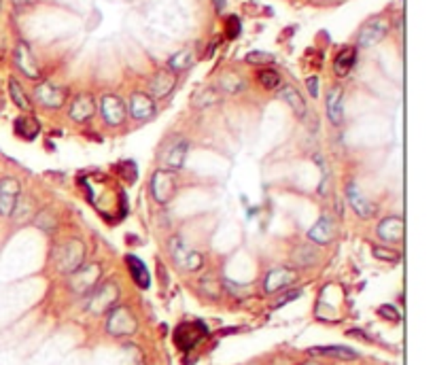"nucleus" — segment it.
<instances>
[{"mask_svg":"<svg viewBox=\"0 0 435 365\" xmlns=\"http://www.w3.org/2000/svg\"><path fill=\"white\" fill-rule=\"evenodd\" d=\"M85 259V247L81 240H68L64 242L55 253V266L62 274H72L83 266Z\"/></svg>","mask_w":435,"mask_h":365,"instance_id":"nucleus-1","label":"nucleus"},{"mask_svg":"<svg viewBox=\"0 0 435 365\" xmlns=\"http://www.w3.org/2000/svg\"><path fill=\"white\" fill-rule=\"evenodd\" d=\"M138 327L136 317L125 308V306H115L108 310V321H106V332L115 338H125L132 336Z\"/></svg>","mask_w":435,"mask_h":365,"instance_id":"nucleus-2","label":"nucleus"},{"mask_svg":"<svg viewBox=\"0 0 435 365\" xmlns=\"http://www.w3.org/2000/svg\"><path fill=\"white\" fill-rule=\"evenodd\" d=\"M208 336V330L202 321H187L174 330V344L181 351H191Z\"/></svg>","mask_w":435,"mask_h":365,"instance_id":"nucleus-3","label":"nucleus"},{"mask_svg":"<svg viewBox=\"0 0 435 365\" xmlns=\"http://www.w3.org/2000/svg\"><path fill=\"white\" fill-rule=\"evenodd\" d=\"M151 191H153V198L159 202V204H168L176 191H179V181H176V174L170 172V170H157L151 179Z\"/></svg>","mask_w":435,"mask_h":365,"instance_id":"nucleus-4","label":"nucleus"},{"mask_svg":"<svg viewBox=\"0 0 435 365\" xmlns=\"http://www.w3.org/2000/svg\"><path fill=\"white\" fill-rule=\"evenodd\" d=\"M170 253H172L174 264H176L179 268L187 270V272H196V270H200V268H202V264H204L202 253H198V251L189 249V247H187V245H185L181 238H174V240H172Z\"/></svg>","mask_w":435,"mask_h":365,"instance_id":"nucleus-5","label":"nucleus"},{"mask_svg":"<svg viewBox=\"0 0 435 365\" xmlns=\"http://www.w3.org/2000/svg\"><path fill=\"white\" fill-rule=\"evenodd\" d=\"M119 298V287L115 283H106L102 287H96L91 291V298H89V313L91 315H102V313H108L111 308H115V302Z\"/></svg>","mask_w":435,"mask_h":365,"instance_id":"nucleus-6","label":"nucleus"},{"mask_svg":"<svg viewBox=\"0 0 435 365\" xmlns=\"http://www.w3.org/2000/svg\"><path fill=\"white\" fill-rule=\"evenodd\" d=\"M389 34V21L385 17H372L361 30H359V36H357V45L368 49V47H374L378 45L380 40H385V36Z\"/></svg>","mask_w":435,"mask_h":365,"instance_id":"nucleus-7","label":"nucleus"},{"mask_svg":"<svg viewBox=\"0 0 435 365\" xmlns=\"http://www.w3.org/2000/svg\"><path fill=\"white\" fill-rule=\"evenodd\" d=\"M13 62L19 68V72L26 74L28 79H40V66H38V62H36V57H34L28 43H23V40L17 43V47L13 51Z\"/></svg>","mask_w":435,"mask_h":365,"instance_id":"nucleus-8","label":"nucleus"},{"mask_svg":"<svg viewBox=\"0 0 435 365\" xmlns=\"http://www.w3.org/2000/svg\"><path fill=\"white\" fill-rule=\"evenodd\" d=\"M100 274H102V270H100L98 264H91V266H85V268L81 266L79 270H74V272L70 274V287H72V291H77V293H89V291H94L96 285H98Z\"/></svg>","mask_w":435,"mask_h":365,"instance_id":"nucleus-9","label":"nucleus"},{"mask_svg":"<svg viewBox=\"0 0 435 365\" xmlns=\"http://www.w3.org/2000/svg\"><path fill=\"white\" fill-rule=\"evenodd\" d=\"M19 191H21V185L17 179L13 176L0 179V217H11L15 213Z\"/></svg>","mask_w":435,"mask_h":365,"instance_id":"nucleus-10","label":"nucleus"},{"mask_svg":"<svg viewBox=\"0 0 435 365\" xmlns=\"http://www.w3.org/2000/svg\"><path fill=\"white\" fill-rule=\"evenodd\" d=\"M100 111H102V117H104L106 125H113V128L121 125L125 121V115H128V108H125L123 100L119 96H115V94L102 96Z\"/></svg>","mask_w":435,"mask_h":365,"instance_id":"nucleus-11","label":"nucleus"},{"mask_svg":"<svg viewBox=\"0 0 435 365\" xmlns=\"http://www.w3.org/2000/svg\"><path fill=\"white\" fill-rule=\"evenodd\" d=\"M34 98L47 108H60L66 102V89H62V87H57V85H53L49 81H43V83L36 85Z\"/></svg>","mask_w":435,"mask_h":365,"instance_id":"nucleus-12","label":"nucleus"},{"mask_svg":"<svg viewBox=\"0 0 435 365\" xmlns=\"http://www.w3.org/2000/svg\"><path fill=\"white\" fill-rule=\"evenodd\" d=\"M295 279H298V274H295L293 270H289V268H274V270H270V272L266 274V279H264V291L272 296V293L283 291V289H287L289 285H293Z\"/></svg>","mask_w":435,"mask_h":365,"instance_id":"nucleus-13","label":"nucleus"},{"mask_svg":"<svg viewBox=\"0 0 435 365\" xmlns=\"http://www.w3.org/2000/svg\"><path fill=\"white\" fill-rule=\"evenodd\" d=\"M187 151H189L187 140H176V142H172V145L166 149V153L162 155V170H170V172L181 170L183 164H185Z\"/></svg>","mask_w":435,"mask_h":365,"instance_id":"nucleus-14","label":"nucleus"},{"mask_svg":"<svg viewBox=\"0 0 435 365\" xmlns=\"http://www.w3.org/2000/svg\"><path fill=\"white\" fill-rule=\"evenodd\" d=\"M176 85V74L170 70V68H164V70H157L155 77L151 79L149 83V91L153 98H166Z\"/></svg>","mask_w":435,"mask_h":365,"instance_id":"nucleus-15","label":"nucleus"},{"mask_svg":"<svg viewBox=\"0 0 435 365\" xmlns=\"http://www.w3.org/2000/svg\"><path fill=\"white\" fill-rule=\"evenodd\" d=\"M96 113V100L89 94H79L70 104V119L77 123H85Z\"/></svg>","mask_w":435,"mask_h":365,"instance_id":"nucleus-16","label":"nucleus"},{"mask_svg":"<svg viewBox=\"0 0 435 365\" xmlns=\"http://www.w3.org/2000/svg\"><path fill=\"white\" fill-rule=\"evenodd\" d=\"M327 117L334 125L344 121V89L340 85H334L327 91Z\"/></svg>","mask_w":435,"mask_h":365,"instance_id":"nucleus-17","label":"nucleus"},{"mask_svg":"<svg viewBox=\"0 0 435 365\" xmlns=\"http://www.w3.org/2000/svg\"><path fill=\"white\" fill-rule=\"evenodd\" d=\"M130 113H132V117L138 119V121L151 119V117L155 115V102H153V98L147 96V94H142V91L132 94V98H130Z\"/></svg>","mask_w":435,"mask_h":365,"instance_id":"nucleus-18","label":"nucleus"},{"mask_svg":"<svg viewBox=\"0 0 435 365\" xmlns=\"http://www.w3.org/2000/svg\"><path fill=\"white\" fill-rule=\"evenodd\" d=\"M334 234H336V221H334V217L323 215V217L310 228L308 238H310L312 242H317V245H327V242L334 240Z\"/></svg>","mask_w":435,"mask_h":365,"instance_id":"nucleus-19","label":"nucleus"},{"mask_svg":"<svg viewBox=\"0 0 435 365\" xmlns=\"http://www.w3.org/2000/svg\"><path fill=\"white\" fill-rule=\"evenodd\" d=\"M346 196H349V202H351V206L355 208V213L359 215V217H363V219H370L372 215H374V204L361 193V189L355 185V183H349L346 185Z\"/></svg>","mask_w":435,"mask_h":365,"instance_id":"nucleus-20","label":"nucleus"},{"mask_svg":"<svg viewBox=\"0 0 435 365\" xmlns=\"http://www.w3.org/2000/svg\"><path fill=\"white\" fill-rule=\"evenodd\" d=\"M378 236L385 242H402L404 240V221L400 217H389L378 223Z\"/></svg>","mask_w":435,"mask_h":365,"instance_id":"nucleus-21","label":"nucleus"},{"mask_svg":"<svg viewBox=\"0 0 435 365\" xmlns=\"http://www.w3.org/2000/svg\"><path fill=\"white\" fill-rule=\"evenodd\" d=\"M278 96H281V100H285V102L291 106V111H293L298 117H306V113H308L306 100L302 98V94H300L293 85H283L281 91H278Z\"/></svg>","mask_w":435,"mask_h":365,"instance_id":"nucleus-22","label":"nucleus"},{"mask_svg":"<svg viewBox=\"0 0 435 365\" xmlns=\"http://www.w3.org/2000/svg\"><path fill=\"white\" fill-rule=\"evenodd\" d=\"M13 128H15V134H17L19 138H23V140H34V138L38 136V132H40V123L36 121L34 115H21V117H17L15 123H13Z\"/></svg>","mask_w":435,"mask_h":365,"instance_id":"nucleus-23","label":"nucleus"},{"mask_svg":"<svg viewBox=\"0 0 435 365\" xmlns=\"http://www.w3.org/2000/svg\"><path fill=\"white\" fill-rule=\"evenodd\" d=\"M125 262H128V268H130V274H132L134 283L140 289H149L151 287V276H149V270H147L145 262H140L136 255H128Z\"/></svg>","mask_w":435,"mask_h":365,"instance_id":"nucleus-24","label":"nucleus"},{"mask_svg":"<svg viewBox=\"0 0 435 365\" xmlns=\"http://www.w3.org/2000/svg\"><path fill=\"white\" fill-rule=\"evenodd\" d=\"M355 62H357V49H355V47H344V49L336 55V60H334V70H336V74H338V77L351 74Z\"/></svg>","mask_w":435,"mask_h":365,"instance_id":"nucleus-25","label":"nucleus"},{"mask_svg":"<svg viewBox=\"0 0 435 365\" xmlns=\"http://www.w3.org/2000/svg\"><path fill=\"white\" fill-rule=\"evenodd\" d=\"M168 66H170V70H172L174 74H176V72H183V70H187V68H191V66H193V51H191V49H181L179 53H174V55L170 57Z\"/></svg>","mask_w":435,"mask_h":365,"instance_id":"nucleus-26","label":"nucleus"},{"mask_svg":"<svg viewBox=\"0 0 435 365\" xmlns=\"http://www.w3.org/2000/svg\"><path fill=\"white\" fill-rule=\"evenodd\" d=\"M9 96H11V100L15 102V106L17 108H21V111H30V98L26 96V91H23V87L19 85V81L17 79H9Z\"/></svg>","mask_w":435,"mask_h":365,"instance_id":"nucleus-27","label":"nucleus"},{"mask_svg":"<svg viewBox=\"0 0 435 365\" xmlns=\"http://www.w3.org/2000/svg\"><path fill=\"white\" fill-rule=\"evenodd\" d=\"M310 353L336 357V359H355L357 357V353L353 349H346V347H317V349H310Z\"/></svg>","mask_w":435,"mask_h":365,"instance_id":"nucleus-28","label":"nucleus"},{"mask_svg":"<svg viewBox=\"0 0 435 365\" xmlns=\"http://www.w3.org/2000/svg\"><path fill=\"white\" fill-rule=\"evenodd\" d=\"M215 102H219V91L215 87H204L193 96V106H198V108H206Z\"/></svg>","mask_w":435,"mask_h":365,"instance_id":"nucleus-29","label":"nucleus"},{"mask_svg":"<svg viewBox=\"0 0 435 365\" xmlns=\"http://www.w3.org/2000/svg\"><path fill=\"white\" fill-rule=\"evenodd\" d=\"M221 87L227 91V94H238L244 89V79L238 74V72H225L221 77Z\"/></svg>","mask_w":435,"mask_h":365,"instance_id":"nucleus-30","label":"nucleus"},{"mask_svg":"<svg viewBox=\"0 0 435 365\" xmlns=\"http://www.w3.org/2000/svg\"><path fill=\"white\" fill-rule=\"evenodd\" d=\"M257 79H259L261 87H266V89H276V87H281V83H283V77H281L276 70H272V68L259 70Z\"/></svg>","mask_w":435,"mask_h":365,"instance_id":"nucleus-31","label":"nucleus"},{"mask_svg":"<svg viewBox=\"0 0 435 365\" xmlns=\"http://www.w3.org/2000/svg\"><path fill=\"white\" fill-rule=\"evenodd\" d=\"M295 262H298L302 268L312 266V264L317 262V253H315V249H312V247H300V249L295 251Z\"/></svg>","mask_w":435,"mask_h":365,"instance_id":"nucleus-32","label":"nucleus"},{"mask_svg":"<svg viewBox=\"0 0 435 365\" xmlns=\"http://www.w3.org/2000/svg\"><path fill=\"white\" fill-rule=\"evenodd\" d=\"M247 62H249V64H255V66H259V64H270V62H274V55H272V53H266V51H251V53H247Z\"/></svg>","mask_w":435,"mask_h":365,"instance_id":"nucleus-33","label":"nucleus"},{"mask_svg":"<svg viewBox=\"0 0 435 365\" xmlns=\"http://www.w3.org/2000/svg\"><path fill=\"white\" fill-rule=\"evenodd\" d=\"M240 30H242V23H240L238 15L227 17V21H225V34H227V38H238Z\"/></svg>","mask_w":435,"mask_h":365,"instance_id":"nucleus-34","label":"nucleus"},{"mask_svg":"<svg viewBox=\"0 0 435 365\" xmlns=\"http://www.w3.org/2000/svg\"><path fill=\"white\" fill-rule=\"evenodd\" d=\"M372 251H374V257H376V259H385V262H391V264L400 262V253H395V251H391V249L374 247Z\"/></svg>","mask_w":435,"mask_h":365,"instance_id":"nucleus-35","label":"nucleus"},{"mask_svg":"<svg viewBox=\"0 0 435 365\" xmlns=\"http://www.w3.org/2000/svg\"><path fill=\"white\" fill-rule=\"evenodd\" d=\"M378 315H380V317H385V319H389V321H393V323H397V321H400V313H397V308H395V306H391V304L380 306V308H378Z\"/></svg>","mask_w":435,"mask_h":365,"instance_id":"nucleus-36","label":"nucleus"},{"mask_svg":"<svg viewBox=\"0 0 435 365\" xmlns=\"http://www.w3.org/2000/svg\"><path fill=\"white\" fill-rule=\"evenodd\" d=\"M11 2H13V6H15L17 13H23V11H28L30 6H34L36 0H11Z\"/></svg>","mask_w":435,"mask_h":365,"instance_id":"nucleus-37","label":"nucleus"},{"mask_svg":"<svg viewBox=\"0 0 435 365\" xmlns=\"http://www.w3.org/2000/svg\"><path fill=\"white\" fill-rule=\"evenodd\" d=\"M306 85H308L310 96H312V98H317V96H319V77H308Z\"/></svg>","mask_w":435,"mask_h":365,"instance_id":"nucleus-38","label":"nucleus"},{"mask_svg":"<svg viewBox=\"0 0 435 365\" xmlns=\"http://www.w3.org/2000/svg\"><path fill=\"white\" fill-rule=\"evenodd\" d=\"M302 296V291H291V293H287L285 298H281L278 302H276V306H283V304H287V302H291V300H295V298H300Z\"/></svg>","mask_w":435,"mask_h":365,"instance_id":"nucleus-39","label":"nucleus"},{"mask_svg":"<svg viewBox=\"0 0 435 365\" xmlns=\"http://www.w3.org/2000/svg\"><path fill=\"white\" fill-rule=\"evenodd\" d=\"M215 4H217V11H223V6H225V0H215Z\"/></svg>","mask_w":435,"mask_h":365,"instance_id":"nucleus-40","label":"nucleus"},{"mask_svg":"<svg viewBox=\"0 0 435 365\" xmlns=\"http://www.w3.org/2000/svg\"><path fill=\"white\" fill-rule=\"evenodd\" d=\"M304 365H321V364H317V361H306Z\"/></svg>","mask_w":435,"mask_h":365,"instance_id":"nucleus-41","label":"nucleus"},{"mask_svg":"<svg viewBox=\"0 0 435 365\" xmlns=\"http://www.w3.org/2000/svg\"><path fill=\"white\" fill-rule=\"evenodd\" d=\"M319 2H329V0H319Z\"/></svg>","mask_w":435,"mask_h":365,"instance_id":"nucleus-42","label":"nucleus"}]
</instances>
